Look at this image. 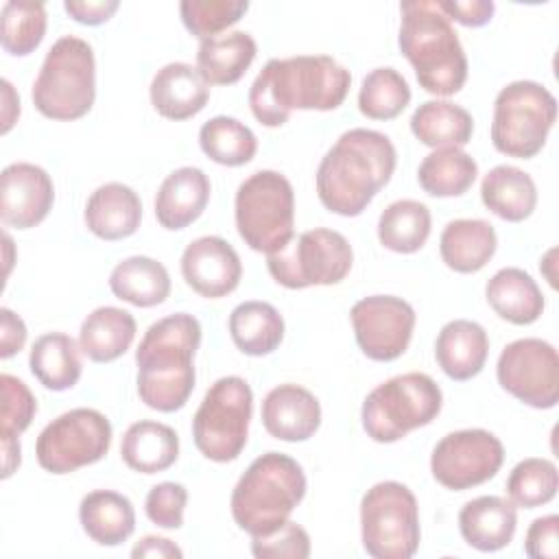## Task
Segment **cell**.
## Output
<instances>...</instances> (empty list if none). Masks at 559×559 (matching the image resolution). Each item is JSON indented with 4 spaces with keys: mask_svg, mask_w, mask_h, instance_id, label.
<instances>
[{
    "mask_svg": "<svg viewBox=\"0 0 559 559\" xmlns=\"http://www.w3.org/2000/svg\"><path fill=\"white\" fill-rule=\"evenodd\" d=\"M352 74L328 55L271 59L249 90V107L264 127H282L293 109L332 111L343 105Z\"/></svg>",
    "mask_w": 559,
    "mask_h": 559,
    "instance_id": "6da1fadb",
    "label": "cell"
},
{
    "mask_svg": "<svg viewBox=\"0 0 559 559\" xmlns=\"http://www.w3.org/2000/svg\"><path fill=\"white\" fill-rule=\"evenodd\" d=\"M397 164L393 142L373 129H349L317 168L321 205L338 216H358L391 181Z\"/></svg>",
    "mask_w": 559,
    "mask_h": 559,
    "instance_id": "7a4b0ae2",
    "label": "cell"
},
{
    "mask_svg": "<svg viewBox=\"0 0 559 559\" xmlns=\"http://www.w3.org/2000/svg\"><path fill=\"white\" fill-rule=\"evenodd\" d=\"M201 345V323L188 312L168 314L144 332L138 349V395L159 413L186 406L194 391V354Z\"/></svg>",
    "mask_w": 559,
    "mask_h": 559,
    "instance_id": "3957f363",
    "label": "cell"
},
{
    "mask_svg": "<svg viewBox=\"0 0 559 559\" xmlns=\"http://www.w3.org/2000/svg\"><path fill=\"white\" fill-rule=\"evenodd\" d=\"M400 11L397 46L419 85L435 96L456 94L467 81V57L452 22L430 0L402 2Z\"/></svg>",
    "mask_w": 559,
    "mask_h": 559,
    "instance_id": "277c9868",
    "label": "cell"
},
{
    "mask_svg": "<svg viewBox=\"0 0 559 559\" xmlns=\"http://www.w3.org/2000/svg\"><path fill=\"white\" fill-rule=\"evenodd\" d=\"M306 496L301 465L282 452L251 461L231 491V518L251 537L277 531Z\"/></svg>",
    "mask_w": 559,
    "mask_h": 559,
    "instance_id": "5b68a950",
    "label": "cell"
},
{
    "mask_svg": "<svg viewBox=\"0 0 559 559\" xmlns=\"http://www.w3.org/2000/svg\"><path fill=\"white\" fill-rule=\"evenodd\" d=\"M33 105L50 120H79L96 98V61L92 46L76 37H59L33 83Z\"/></svg>",
    "mask_w": 559,
    "mask_h": 559,
    "instance_id": "8992f818",
    "label": "cell"
},
{
    "mask_svg": "<svg viewBox=\"0 0 559 559\" xmlns=\"http://www.w3.org/2000/svg\"><path fill=\"white\" fill-rule=\"evenodd\" d=\"M236 229L258 253H277L295 236V192L277 170H258L236 190Z\"/></svg>",
    "mask_w": 559,
    "mask_h": 559,
    "instance_id": "52a82bcc",
    "label": "cell"
},
{
    "mask_svg": "<svg viewBox=\"0 0 559 559\" xmlns=\"http://www.w3.org/2000/svg\"><path fill=\"white\" fill-rule=\"evenodd\" d=\"M439 384L419 371L395 376L378 384L362 402L360 419L367 437L378 443L404 439L411 430L428 426L441 411Z\"/></svg>",
    "mask_w": 559,
    "mask_h": 559,
    "instance_id": "ba28073f",
    "label": "cell"
},
{
    "mask_svg": "<svg viewBox=\"0 0 559 559\" xmlns=\"http://www.w3.org/2000/svg\"><path fill=\"white\" fill-rule=\"evenodd\" d=\"M557 120V98L535 81H513L493 100L491 144L498 153L531 159L535 157Z\"/></svg>",
    "mask_w": 559,
    "mask_h": 559,
    "instance_id": "9c48e42d",
    "label": "cell"
},
{
    "mask_svg": "<svg viewBox=\"0 0 559 559\" xmlns=\"http://www.w3.org/2000/svg\"><path fill=\"white\" fill-rule=\"evenodd\" d=\"M360 535L373 559H411L421 537L415 493L397 480L367 489L360 502Z\"/></svg>",
    "mask_w": 559,
    "mask_h": 559,
    "instance_id": "30bf717a",
    "label": "cell"
},
{
    "mask_svg": "<svg viewBox=\"0 0 559 559\" xmlns=\"http://www.w3.org/2000/svg\"><path fill=\"white\" fill-rule=\"evenodd\" d=\"M253 393L245 378H218L192 417V439L197 450L216 463H229L247 445Z\"/></svg>",
    "mask_w": 559,
    "mask_h": 559,
    "instance_id": "8fae6325",
    "label": "cell"
},
{
    "mask_svg": "<svg viewBox=\"0 0 559 559\" xmlns=\"http://www.w3.org/2000/svg\"><path fill=\"white\" fill-rule=\"evenodd\" d=\"M354 262L349 240L334 229L314 227L293 240L277 253L266 255L271 277L284 288L332 286L347 277Z\"/></svg>",
    "mask_w": 559,
    "mask_h": 559,
    "instance_id": "7c38bea8",
    "label": "cell"
},
{
    "mask_svg": "<svg viewBox=\"0 0 559 559\" xmlns=\"http://www.w3.org/2000/svg\"><path fill=\"white\" fill-rule=\"evenodd\" d=\"M109 419L96 408H72L39 432L35 454L41 469L70 474L100 461L109 452Z\"/></svg>",
    "mask_w": 559,
    "mask_h": 559,
    "instance_id": "4fadbf2b",
    "label": "cell"
},
{
    "mask_svg": "<svg viewBox=\"0 0 559 559\" xmlns=\"http://www.w3.org/2000/svg\"><path fill=\"white\" fill-rule=\"evenodd\" d=\"M498 384L515 400L546 411L559 402V356L542 338H518L509 343L496 365Z\"/></svg>",
    "mask_w": 559,
    "mask_h": 559,
    "instance_id": "5bb4252c",
    "label": "cell"
},
{
    "mask_svg": "<svg viewBox=\"0 0 559 559\" xmlns=\"http://www.w3.org/2000/svg\"><path fill=\"white\" fill-rule=\"evenodd\" d=\"M504 461L502 441L483 428L445 435L432 450L430 472L439 485L452 491L472 489L498 474Z\"/></svg>",
    "mask_w": 559,
    "mask_h": 559,
    "instance_id": "9a60e30c",
    "label": "cell"
},
{
    "mask_svg": "<svg viewBox=\"0 0 559 559\" xmlns=\"http://www.w3.org/2000/svg\"><path fill=\"white\" fill-rule=\"evenodd\" d=\"M349 319L358 347L378 362L400 358L413 338L415 310L395 295L362 297L352 306Z\"/></svg>",
    "mask_w": 559,
    "mask_h": 559,
    "instance_id": "2e32d148",
    "label": "cell"
},
{
    "mask_svg": "<svg viewBox=\"0 0 559 559\" xmlns=\"http://www.w3.org/2000/svg\"><path fill=\"white\" fill-rule=\"evenodd\" d=\"M55 203L50 175L35 164L15 162L0 175V218L7 227L31 229L39 225Z\"/></svg>",
    "mask_w": 559,
    "mask_h": 559,
    "instance_id": "e0dca14e",
    "label": "cell"
},
{
    "mask_svg": "<svg viewBox=\"0 0 559 559\" xmlns=\"http://www.w3.org/2000/svg\"><path fill=\"white\" fill-rule=\"evenodd\" d=\"M186 284L207 299L234 293L242 277V262L236 249L221 236H201L181 253Z\"/></svg>",
    "mask_w": 559,
    "mask_h": 559,
    "instance_id": "ac0fdd59",
    "label": "cell"
},
{
    "mask_svg": "<svg viewBox=\"0 0 559 559\" xmlns=\"http://www.w3.org/2000/svg\"><path fill=\"white\" fill-rule=\"evenodd\" d=\"M262 424L280 441H306L321 426V404L299 384L273 386L262 400Z\"/></svg>",
    "mask_w": 559,
    "mask_h": 559,
    "instance_id": "d6986e66",
    "label": "cell"
},
{
    "mask_svg": "<svg viewBox=\"0 0 559 559\" xmlns=\"http://www.w3.org/2000/svg\"><path fill=\"white\" fill-rule=\"evenodd\" d=\"M153 109L168 120H188L210 100V85L197 66L173 61L159 68L148 87Z\"/></svg>",
    "mask_w": 559,
    "mask_h": 559,
    "instance_id": "ffe728a7",
    "label": "cell"
},
{
    "mask_svg": "<svg viewBox=\"0 0 559 559\" xmlns=\"http://www.w3.org/2000/svg\"><path fill=\"white\" fill-rule=\"evenodd\" d=\"M210 179L201 168L181 166L159 186L155 197V218L164 229L177 231L192 225L210 201Z\"/></svg>",
    "mask_w": 559,
    "mask_h": 559,
    "instance_id": "44dd1931",
    "label": "cell"
},
{
    "mask_svg": "<svg viewBox=\"0 0 559 559\" xmlns=\"http://www.w3.org/2000/svg\"><path fill=\"white\" fill-rule=\"evenodd\" d=\"M85 227L100 240H122L138 231L142 203L133 188L109 181L98 186L85 203Z\"/></svg>",
    "mask_w": 559,
    "mask_h": 559,
    "instance_id": "7402d4cb",
    "label": "cell"
},
{
    "mask_svg": "<svg viewBox=\"0 0 559 559\" xmlns=\"http://www.w3.org/2000/svg\"><path fill=\"white\" fill-rule=\"evenodd\" d=\"M515 526V504L500 496H478L459 511L461 537L480 552H496L509 546Z\"/></svg>",
    "mask_w": 559,
    "mask_h": 559,
    "instance_id": "603a6c76",
    "label": "cell"
},
{
    "mask_svg": "<svg viewBox=\"0 0 559 559\" xmlns=\"http://www.w3.org/2000/svg\"><path fill=\"white\" fill-rule=\"evenodd\" d=\"M489 336L485 328L469 319L448 321L435 341V358L441 371L452 380H469L485 367Z\"/></svg>",
    "mask_w": 559,
    "mask_h": 559,
    "instance_id": "cb8c5ba5",
    "label": "cell"
},
{
    "mask_svg": "<svg viewBox=\"0 0 559 559\" xmlns=\"http://www.w3.org/2000/svg\"><path fill=\"white\" fill-rule=\"evenodd\" d=\"M496 247V229L483 218L450 221L439 238L441 260L456 273L480 271L493 258Z\"/></svg>",
    "mask_w": 559,
    "mask_h": 559,
    "instance_id": "d4e9b609",
    "label": "cell"
},
{
    "mask_svg": "<svg viewBox=\"0 0 559 559\" xmlns=\"http://www.w3.org/2000/svg\"><path fill=\"white\" fill-rule=\"evenodd\" d=\"M485 297L493 312L513 325H531L544 312V295L537 282L518 266L493 273L485 286Z\"/></svg>",
    "mask_w": 559,
    "mask_h": 559,
    "instance_id": "484cf974",
    "label": "cell"
},
{
    "mask_svg": "<svg viewBox=\"0 0 559 559\" xmlns=\"http://www.w3.org/2000/svg\"><path fill=\"white\" fill-rule=\"evenodd\" d=\"M79 520L85 535L98 546H118L135 531V511L127 496L111 489H96L83 496Z\"/></svg>",
    "mask_w": 559,
    "mask_h": 559,
    "instance_id": "4316f807",
    "label": "cell"
},
{
    "mask_svg": "<svg viewBox=\"0 0 559 559\" xmlns=\"http://www.w3.org/2000/svg\"><path fill=\"white\" fill-rule=\"evenodd\" d=\"M135 332L138 325L129 310L100 306L81 323L79 347L94 362H111L131 347Z\"/></svg>",
    "mask_w": 559,
    "mask_h": 559,
    "instance_id": "83f0119b",
    "label": "cell"
},
{
    "mask_svg": "<svg viewBox=\"0 0 559 559\" xmlns=\"http://www.w3.org/2000/svg\"><path fill=\"white\" fill-rule=\"evenodd\" d=\"M480 199L489 212L509 223L528 218L537 205V188L528 173L518 166H493L480 183Z\"/></svg>",
    "mask_w": 559,
    "mask_h": 559,
    "instance_id": "f1b7e54d",
    "label": "cell"
},
{
    "mask_svg": "<svg viewBox=\"0 0 559 559\" xmlns=\"http://www.w3.org/2000/svg\"><path fill=\"white\" fill-rule=\"evenodd\" d=\"M255 52V39L245 31L216 35L199 44L197 70L207 85H231L249 70Z\"/></svg>",
    "mask_w": 559,
    "mask_h": 559,
    "instance_id": "f546056e",
    "label": "cell"
},
{
    "mask_svg": "<svg viewBox=\"0 0 559 559\" xmlns=\"http://www.w3.org/2000/svg\"><path fill=\"white\" fill-rule=\"evenodd\" d=\"M120 456L133 472L157 474L177 461L179 437L162 421L142 419L127 428L120 443Z\"/></svg>",
    "mask_w": 559,
    "mask_h": 559,
    "instance_id": "4dcf8cb0",
    "label": "cell"
},
{
    "mask_svg": "<svg viewBox=\"0 0 559 559\" xmlns=\"http://www.w3.org/2000/svg\"><path fill=\"white\" fill-rule=\"evenodd\" d=\"M111 293L138 308L159 306L170 295L166 266L148 255H131L118 262L109 275Z\"/></svg>",
    "mask_w": 559,
    "mask_h": 559,
    "instance_id": "1f68e13d",
    "label": "cell"
},
{
    "mask_svg": "<svg viewBox=\"0 0 559 559\" xmlns=\"http://www.w3.org/2000/svg\"><path fill=\"white\" fill-rule=\"evenodd\" d=\"M229 336L247 356H266L284 338V319L269 301H242L229 314Z\"/></svg>",
    "mask_w": 559,
    "mask_h": 559,
    "instance_id": "d6a6232c",
    "label": "cell"
},
{
    "mask_svg": "<svg viewBox=\"0 0 559 559\" xmlns=\"http://www.w3.org/2000/svg\"><path fill=\"white\" fill-rule=\"evenodd\" d=\"M79 343L63 332L41 334L28 354L31 373L50 391L72 389L83 371Z\"/></svg>",
    "mask_w": 559,
    "mask_h": 559,
    "instance_id": "836d02e7",
    "label": "cell"
},
{
    "mask_svg": "<svg viewBox=\"0 0 559 559\" xmlns=\"http://www.w3.org/2000/svg\"><path fill=\"white\" fill-rule=\"evenodd\" d=\"M411 131L430 148H461L472 140L474 118L467 109L450 100H426L413 111Z\"/></svg>",
    "mask_w": 559,
    "mask_h": 559,
    "instance_id": "e575fe53",
    "label": "cell"
},
{
    "mask_svg": "<svg viewBox=\"0 0 559 559\" xmlns=\"http://www.w3.org/2000/svg\"><path fill=\"white\" fill-rule=\"evenodd\" d=\"M476 159L456 146L435 148L424 157L417 170V181L430 197H461L476 181Z\"/></svg>",
    "mask_w": 559,
    "mask_h": 559,
    "instance_id": "d590c367",
    "label": "cell"
},
{
    "mask_svg": "<svg viewBox=\"0 0 559 559\" xmlns=\"http://www.w3.org/2000/svg\"><path fill=\"white\" fill-rule=\"evenodd\" d=\"M430 210L415 199H400L386 205L378 218V240L395 253L419 251L430 236Z\"/></svg>",
    "mask_w": 559,
    "mask_h": 559,
    "instance_id": "8d00e7d4",
    "label": "cell"
},
{
    "mask_svg": "<svg viewBox=\"0 0 559 559\" xmlns=\"http://www.w3.org/2000/svg\"><path fill=\"white\" fill-rule=\"evenodd\" d=\"M201 151L221 166H245L258 151L255 133L236 118L214 116L199 131Z\"/></svg>",
    "mask_w": 559,
    "mask_h": 559,
    "instance_id": "74e56055",
    "label": "cell"
},
{
    "mask_svg": "<svg viewBox=\"0 0 559 559\" xmlns=\"http://www.w3.org/2000/svg\"><path fill=\"white\" fill-rule=\"evenodd\" d=\"M46 7L41 2L9 0L0 13V44L13 57L31 55L46 35Z\"/></svg>",
    "mask_w": 559,
    "mask_h": 559,
    "instance_id": "f35d334b",
    "label": "cell"
},
{
    "mask_svg": "<svg viewBox=\"0 0 559 559\" xmlns=\"http://www.w3.org/2000/svg\"><path fill=\"white\" fill-rule=\"evenodd\" d=\"M411 103V87L395 68L371 70L358 92V109L371 120H391Z\"/></svg>",
    "mask_w": 559,
    "mask_h": 559,
    "instance_id": "ab89813d",
    "label": "cell"
},
{
    "mask_svg": "<svg viewBox=\"0 0 559 559\" xmlns=\"http://www.w3.org/2000/svg\"><path fill=\"white\" fill-rule=\"evenodd\" d=\"M557 489L559 472L548 459L528 456L520 461L507 478L509 500L522 509H535L550 502L557 496Z\"/></svg>",
    "mask_w": 559,
    "mask_h": 559,
    "instance_id": "60d3db41",
    "label": "cell"
},
{
    "mask_svg": "<svg viewBox=\"0 0 559 559\" xmlns=\"http://www.w3.org/2000/svg\"><path fill=\"white\" fill-rule=\"evenodd\" d=\"M247 9V0H183L179 4L183 26L201 41L236 24Z\"/></svg>",
    "mask_w": 559,
    "mask_h": 559,
    "instance_id": "b9f144b4",
    "label": "cell"
},
{
    "mask_svg": "<svg viewBox=\"0 0 559 559\" xmlns=\"http://www.w3.org/2000/svg\"><path fill=\"white\" fill-rule=\"evenodd\" d=\"M0 439H20L37 413L35 395L20 378L11 373L0 376Z\"/></svg>",
    "mask_w": 559,
    "mask_h": 559,
    "instance_id": "7bdbcfd3",
    "label": "cell"
},
{
    "mask_svg": "<svg viewBox=\"0 0 559 559\" xmlns=\"http://www.w3.org/2000/svg\"><path fill=\"white\" fill-rule=\"evenodd\" d=\"M251 552L258 559H308L310 535L297 522L286 520L277 531L251 537Z\"/></svg>",
    "mask_w": 559,
    "mask_h": 559,
    "instance_id": "ee69618b",
    "label": "cell"
},
{
    "mask_svg": "<svg viewBox=\"0 0 559 559\" xmlns=\"http://www.w3.org/2000/svg\"><path fill=\"white\" fill-rule=\"evenodd\" d=\"M188 502V489L181 483H159L153 485L144 500L146 518L162 528H181L183 511Z\"/></svg>",
    "mask_w": 559,
    "mask_h": 559,
    "instance_id": "f6af8a7d",
    "label": "cell"
},
{
    "mask_svg": "<svg viewBox=\"0 0 559 559\" xmlns=\"http://www.w3.org/2000/svg\"><path fill=\"white\" fill-rule=\"evenodd\" d=\"M557 533H559V518L555 513L533 520L524 537V552L531 559H557L559 557Z\"/></svg>",
    "mask_w": 559,
    "mask_h": 559,
    "instance_id": "bcb514c9",
    "label": "cell"
},
{
    "mask_svg": "<svg viewBox=\"0 0 559 559\" xmlns=\"http://www.w3.org/2000/svg\"><path fill=\"white\" fill-rule=\"evenodd\" d=\"M441 13L452 22H459L463 26H485L493 11H496V4L491 0H467V2H459V0H439L437 2Z\"/></svg>",
    "mask_w": 559,
    "mask_h": 559,
    "instance_id": "7dc6e473",
    "label": "cell"
},
{
    "mask_svg": "<svg viewBox=\"0 0 559 559\" xmlns=\"http://www.w3.org/2000/svg\"><path fill=\"white\" fill-rule=\"evenodd\" d=\"M120 2L118 0H66L63 9L66 13L79 22V24H87V26H98L103 22H107L116 11H118Z\"/></svg>",
    "mask_w": 559,
    "mask_h": 559,
    "instance_id": "c3c4849f",
    "label": "cell"
},
{
    "mask_svg": "<svg viewBox=\"0 0 559 559\" xmlns=\"http://www.w3.org/2000/svg\"><path fill=\"white\" fill-rule=\"evenodd\" d=\"M26 343L24 321L9 308H0V358H11Z\"/></svg>",
    "mask_w": 559,
    "mask_h": 559,
    "instance_id": "681fc988",
    "label": "cell"
},
{
    "mask_svg": "<svg viewBox=\"0 0 559 559\" xmlns=\"http://www.w3.org/2000/svg\"><path fill=\"white\" fill-rule=\"evenodd\" d=\"M131 557L140 559V557H157V559H181L183 552L181 548L170 542L168 537H159V535H146L142 537L133 548H131Z\"/></svg>",
    "mask_w": 559,
    "mask_h": 559,
    "instance_id": "f907efd6",
    "label": "cell"
},
{
    "mask_svg": "<svg viewBox=\"0 0 559 559\" xmlns=\"http://www.w3.org/2000/svg\"><path fill=\"white\" fill-rule=\"evenodd\" d=\"M2 98H4V109H2V133H9L11 127L15 124L20 116V96L15 94L13 85L2 79Z\"/></svg>",
    "mask_w": 559,
    "mask_h": 559,
    "instance_id": "816d5d0a",
    "label": "cell"
}]
</instances>
